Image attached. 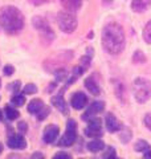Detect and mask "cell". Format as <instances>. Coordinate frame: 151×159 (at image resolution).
<instances>
[{"label": "cell", "instance_id": "obj_1", "mask_svg": "<svg viewBox=\"0 0 151 159\" xmlns=\"http://www.w3.org/2000/svg\"><path fill=\"white\" fill-rule=\"evenodd\" d=\"M102 47L109 54H119L125 48V32L121 24L109 23L102 29Z\"/></svg>", "mask_w": 151, "mask_h": 159}, {"label": "cell", "instance_id": "obj_2", "mask_svg": "<svg viewBox=\"0 0 151 159\" xmlns=\"http://www.w3.org/2000/svg\"><path fill=\"white\" fill-rule=\"evenodd\" d=\"M0 27L8 34H17L24 27V16L20 9L13 6L0 8Z\"/></svg>", "mask_w": 151, "mask_h": 159}, {"label": "cell", "instance_id": "obj_3", "mask_svg": "<svg viewBox=\"0 0 151 159\" xmlns=\"http://www.w3.org/2000/svg\"><path fill=\"white\" fill-rule=\"evenodd\" d=\"M134 97L139 103H143L151 98V82L149 80L139 77L134 80Z\"/></svg>", "mask_w": 151, "mask_h": 159}, {"label": "cell", "instance_id": "obj_4", "mask_svg": "<svg viewBox=\"0 0 151 159\" xmlns=\"http://www.w3.org/2000/svg\"><path fill=\"white\" fill-rule=\"evenodd\" d=\"M57 24L60 29L65 33H73L77 29V17L73 15V12L69 11H61L57 15Z\"/></svg>", "mask_w": 151, "mask_h": 159}, {"label": "cell", "instance_id": "obj_5", "mask_svg": "<svg viewBox=\"0 0 151 159\" xmlns=\"http://www.w3.org/2000/svg\"><path fill=\"white\" fill-rule=\"evenodd\" d=\"M76 139H77V122L74 119H69L66 122V131L60 138L58 145L62 147H69L76 142Z\"/></svg>", "mask_w": 151, "mask_h": 159}, {"label": "cell", "instance_id": "obj_6", "mask_svg": "<svg viewBox=\"0 0 151 159\" xmlns=\"http://www.w3.org/2000/svg\"><path fill=\"white\" fill-rule=\"evenodd\" d=\"M32 24H33L34 29L41 33V37L43 39H48V41H52V40L54 39V33L52 31V28L49 27L48 21L44 17H41V16H34L32 19Z\"/></svg>", "mask_w": 151, "mask_h": 159}, {"label": "cell", "instance_id": "obj_7", "mask_svg": "<svg viewBox=\"0 0 151 159\" xmlns=\"http://www.w3.org/2000/svg\"><path fill=\"white\" fill-rule=\"evenodd\" d=\"M88 122H89V125L85 129V134L92 138L102 137V134H103L102 133V121L98 118H90Z\"/></svg>", "mask_w": 151, "mask_h": 159}, {"label": "cell", "instance_id": "obj_8", "mask_svg": "<svg viewBox=\"0 0 151 159\" xmlns=\"http://www.w3.org/2000/svg\"><path fill=\"white\" fill-rule=\"evenodd\" d=\"M7 145L9 148H13V150H24L27 147V141L21 134H12L7 139Z\"/></svg>", "mask_w": 151, "mask_h": 159}, {"label": "cell", "instance_id": "obj_9", "mask_svg": "<svg viewBox=\"0 0 151 159\" xmlns=\"http://www.w3.org/2000/svg\"><path fill=\"white\" fill-rule=\"evenodd\" d=\"M105 109V102L103 101H94L92 105L88 107L86 113L82 116V119L84 121H89L90 118H93L94 116H97L98 113H101Z\"/></svg>", "mask_w": 151, "mask_h": 159}, {"label": "cell", "instance_id": "obj_10", "mask_svg": "<svg viewBox=\"0 0 151 159\" xmlns=\"http://www.w3.org/2000/svg\"><path fill=\"white\" fill-rule=\"evenodd\" d=\"M86 103H88V97H86V94L82 93V92L74 93L72 96V99H70V105H72V107L76 109V110H81V109H84L86 106Z\"/></svg>", "mask_w": 151, "mask_h": 159}, {"label": "cell", "instance_id": "obj_11", "mask_svg": "<svg viewBox=\"0 0 151 159\" xmlns=\"http://www.w3.org/2000/svg\"><path fill=\"white\" fill-rule=\"evenodd\" d=\"M58 133H60V127L57 125H49V126H47V127H45V130H44V135H43L44 142L45 143H53L57 139Z\"/></svg>", "mask_w": 151, "mask_h": 159}, {"label": "cell", "instance_id": "obj_12", "mask_svg": "<svg viewBox=\"0 0 151 159\" xmlns=\"http://www.w3.org/2000/svg\"><path fill=\"white\" fill-rule=\"evenodd\" d=\"M105 123H106V129L110 131V133H115V131H119V130H122V123H121L117 117L114 116V114L112 113H109L106 118H105Z\"/></svg>", "mask_w": 151, "mask_h": 159}, {"label": "cell", "instance_id": "obj_13", "mask_svg": "<svg viewBox=\"0 0 151 159\" xmlns=\"http://www.w3.org/2000/svg\"><path fill=\"white\" fill-rule=\"evenodd\" d=\"M151 7V0H133L131 9L134 12H144Z\"/></svg>", "mask_w": 151, "mask_h": 159}, {"label": "cell", "instance_id": "obj_14", "mask_svg": "<svg viewBox=\"0 0 151 159\" xmlns=\"http://www.w3.org/2000/svg\"><path fill=\"white\" fill-rule=\"evenodd\" d=\"M62 7L69 12H77L81 8V0H60Z\"/></svg>", "mask_w": 151, "mask_h": 159}, {"label": "cell", "instance_id": "obj_15", "mask_svg": "<svg viewBox=\"0 0 151 159\" xmlns=\"http://www.w3.org/2000/svg\"><path fill=\"white\" fill-rule=\"evenodd\" d=\"M52 103L60 111H62L64 114L68 113V106H66V103H65V101H64L62 94H58V96L53 97V98H52Z\"/></svg>", "mask_w": 151, "mask_h": 159}, {"label": "cell", "instance_id": "obj_16", "mask_svg": "<svg viewBox=\"0 0 151 159\" xmlns=\"http://www.w3.org/2000/svg\"><path fill=\"white\" fill-rule=\"evenodd\" d=\"M85 86H86L88 90L92 93V94H94V96H98V94L101 93L97 81H95L94 78H92V77H89V78L85 80Z\"/></svg>", "mask_w": 151, "mask_h": 159}, {"label": "cell", "instance_id": "obj_17", "mask_svg": "<svg viewBox=\"0 0 151 159\" xmlns=\"http://www.w3.org/2000/svg\"><path fill=\"white\" fill-rule=\"evenodd\" d=\"M103 148H105V143L102 141H99V139H94V141L88 143V150L92 152H99Z\"/></svg>", "mask_w": 151, "mask_h": 159}, {"label": "cell", "instance_id": "obj_18", "mask_svg": "<svg viewBox=\"0 0 151 159\" xmlns=\"http://www.w3.org/2000/svg\"><path fill=\"white\" fill-rule=\"evenodd\" d=\"M43 106H44V102L41 99H32V101L28 103V111L31 114H37Z\"/></svg>", "mask_w": 151, "mask_h": 159}, {"label": "cell", "instance_id": "obj_19", "mask_svg": "<svg viewBox=\"0 0 151 159\" xmlns=\"http://www.w3.org/2000/svg\"><path fill=\"white\" fill-rule=\"evenodd\" d=\"M4 116H6L8 121H15V119H17V117H19V111L11 106H6V109H4Z\"/></svg>", "mask_w": 151, "mask_h": 159}, {"label": "cell", "instance_id": "obj_20", "mask_svg": "<svg viewBox=\"0 0 151 159\" xmlns=\"http://www.w3.org/2000/svg\"><path fill=\"white\" fill-rule=\"evenodd\" d=\"M134 148H135V151L144 152V151L150 150V143H149L147 141H143V139H140V141H138V142L134 145Z\"/></svg>", "mask_w": 151, "mask_h": 159}, {"label": "cell", "instance_id": "obj_21", "mask_svg": "<svg viewBox=\"0 0 151 159\" xmlns=\"http://www.w3.org/2000/svg\"><path fill=\"white\" fill-rule=\"evenodd\" d=\"M11 103L13 106H23L24 103H25V97H24V94H15V96L11 98Z\"/></svg>", "mask_w": 151, "mask_h": 159}, {"label": "cell", "instance_id": "obj_22", "mask_svg": "<svg viewBox=\"0 0 151 159\" xmlns=\"http://www.w3.org/2000/svg\"><path fill=\"white\" fill-rule=\"evenodd\" d=\"M54 76H56L57 81H64V80L68 77V70L64 66H61V68H58L57 70H54Z\"/></svg>", "mask_w": 151, "mask_h": 159}, {"label": "cell", "instance_id": "obj_23", "mask_svg": "<svg viewBox=\"0 0 151 159\" xmlns=\"http://www.w3.org/2000/svg\"><path fill=\"white\" fill-rule=\"evenodd\" d=\"M143 40L147 44H151V20L146 24V27L143 29Z\"/></svg>", "mask_w": 151, "mask_h": 159}, {"label": "cell", "instance_id": "obj_24", "mask_svg": "<svg viewBox=\"0 0 151 159\" xmlns=\"http://www.w3.org/2000/svg\"><path fill=\"white\" fill-rule=\"evenodd\" d=\"M49 113H50V107L49 106H43L41 109H40V111L36 114V117H37L39 121H44V119L49 116Z\"/></svg>", "mask_w": 151, "mask_h": 159}, {"label": "cell", "instance_id": "obj_25", "mask_svg": "<svg viewBox=\"0 0 151 159\" xmlns=\"http://www.w3.org/2000/svg\"><path fill=\"white\" fill-rule=\"evenodd\" d=\"M133 61L135 64H143L146 62V56H144V53H142L140 51H137L134 54H133Z\"/></svg>", "mask_w": 151, "mask_h": 159}, {"label": "cell", "instance_id": "obj_26", "mask_svg": "<svg viewBox=\"0 0 151 159\" xmlns=\"http://www.w3.org/2000/svg\"><path fill=\"white\" fill-rule=\"evenodd\" d=\"M36 92H37V88H36L34 84H28V85H25L24 90H23L24 94H34Z\"/></svg>", "mask_w": 151, "mask_h": 159}, {"label": "cell", "instance_id": "obj_27", "mask_svg": "<svg viewBox=\"0 0 151 159\" xmlns=\"http://www.w3.org/2000/svg\"><path fill=\"white\" fill-rule=\"evenodd\" d=\"M114 157H115V150L113 147H108L105 154L102 155V158H114Z\"/></svg>", "mask_w": 151, "mask_h": 159}, {"label": "cell", "instance_id": "obj_28", "mask_svg": "<svg viewBox=\"0 0 151 159\" xmlns=\"http://www.w3.org/2000/svg\"><path fill=\"white\" fill-rule=\"evenodd\" d=\"M3 73H4V76H12L15 73V68L12 65H6L3 69Z\"/></svg>", "mask_w": 151, "mask_h": 159}, {"label": "cell", "instance_id": "obj_29", "mask_svg": "<svg viewBox=\"0 0 151 159\" xmlns=\"http://www.w3.org/2000/svg\"><path fill=\"white\" fill-rule=\"evenodd\" d=\"M8 89L11 92H13V93H17L19 89H20V81H15L13 84H11V85L8 86Z\"/></svg>", "mask_w": 151, "mask_h": 159}, {"label": "cell", "instance_id": "obj_30", "mask_svg": "<svg viewBox=\"0 0 151 159\" xmlns=\"http://www.w3.org/2000/svg\"><path fill=\"white\" fill-rule=\"evenodd\" d=\"M54 159H72V155L66 152H57L54 155Z\"/></svg>", "mask_w": 151, "mask_h": 159}, {"label": "cell", "instance_id": "obj_31", "mask_svg": "<svg viewBox=\"0 0 151 159\" xmlns=\"http://www.w3.org/2000/svg\"><path fill=\"white\" fill-rule=\"evenodd\" d=\"M29 3L32 4V6L34 7H39V6H41V4H45V3H48L49 0H28Z\"/></svg>", "mask_w": 151, "mask_h": 159}, {"label": "cell", "instance_id": "obj_32", "mask_svg": "<svg viewBox=\"0 0 151 159\" xmlns=\"http://www.w3.org/2000/svg\"><path fill=\"white\" fill-rule=\"evenodd\" d=\"M17 129H19V131H20V133L24 134L25 131H27V123H25L24 121L19 122V123H17Z\"/></svg>", "mask_w": 151, "mask_h": 159}, {"label": "cell", "instance_id": "obj_33", "mask_svg": "<svg viewBox=\"0 0 151 159\" xmlns=\"http://www.w3.org/2000/svg\"><path fill=\"white\" fill-rule=\"evenodd\" d=\"M144 125H146V127H147L149 130H151V113H149L147 116L144 117Z\"/></svg>", "mask_w": 151, "mask_h": 159}, {"label": "cell", "instance_id": "obj_34", "mask_svg": "<svg viewBox=\"0 0 151 159\" xmlns=\"http://www.w3.org/2000/svg\"><path fill=\"white\" fill-rule=\"evenodd\" d=\"M143 158H146V159H151V150L144 151V154H143Z\"/></svg>", "mask_w": 151, "mask_h": 159}, {"label": "cell", "instance_id": "obj_35", "mask_svg": "<svg viewBox=\"0 0 151 159\" xmlns=\"http://www.w3.org/2000/svg\"><path fill=\"white\" fill-rule=\"evenodd\" d=\"M32 158H44V155L41 152H34L33 155H32Z\"/></svg>", "mask_w": 151, "mask_h": 159}, {"label": "cell", "instance_id": "obj_36", "mask_svg": "<svg viewBox=\"0 0 151 159\" xmlns=\"http://www.w3.org/2000/svg\"><path fill=\"white\" fill-rule=\"evenodd\" d=\"M112 2H113V0H103V4H106V6H108V4L112 3Z\"/></svg>", "mask_w": 151, "mask_h": 159}, {"label": "cell", "instance_id": "obj_37", "mask_svg": "<svg viewBox=\"0 0 151 159\" xmlns=\"http://www.w3.org/2000/svg\"><path fill=\"white\" fill-rule=\"evenodd\" d=\"M2 151H3V145L0 143V154H2Z\"/></svg>", "mask_w": 151, "mask_h": 159}, {"label": "cell", "instance_id": "obj_38", "mask_svg": "<svg viewBox=\"0 0 151 159\" xmlns=\"http://www.w3.org/2000/svg\"><path fill=\"white\" fill-rule=\"evenodd\" d=\"M2 118H3V116H2V110H0V121H2Z\"/></svg>", "mask_w": 151, "mask_h": 159}, {"label": "cell", "instance_id": "obj_39", "mask_svg": "<svg viewBox=\"0 0 151 159\" xmlns=\"http://www.w3.org/2000/svg\"><path fill=\"white\" fill-rule=\"evenodd\" d=\"M0 86H2V80H0Z\"/></svg>", "mask_w": 151, "mask_h": 159}]
</instances>
